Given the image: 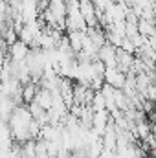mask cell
Masks as SVG:
<instances>
[{"instance_id":"2","label":"cell","mask_w":156,"mask_h":158,"mask_svg":"<svg viewBox=\"0 0 156 158\" xmlns=\"http://www.w3.org/2000/svg\"><path fill=\"white\" fill-rule=\"evenodd\" d=\"M42 28H44V24H42L40 19L28 20V22L22 24V28H20L18 33H17V37H18V40H22L24 44H28V46L31 48V46H33V40L37 39V35L42 31Z\"/></svg>"},{"instance_id":"8","label":"cell","mask_w":156,"mask_h":158,"mask_svg":"<svg viewBox=\"0 0 156 158\" xmlns=\"http://www.w3.org/2000/svg\"><path fill=\"white\" fill-rule=\"evenodd\" d=\"M37 83L35 81H28L22 85V90H20V98H22V103H30L35 99V94H37Z\"/></svg>"},{"instance_id":"6","label":"cell","mask_w":156,"mask_h":158,"mask_svg":"<svg viewBox=\"0 0 156 158\" xmlns=\"http://www.w3.org/2000/svg\"><path fill=\"white\" fill-rule=\"evenodd\" d=\"M79 11L86 22V28H92V26H99V20H97V13H96V7L90 0H79Z\"/></svg>"},{"instance_id":"4","label":"cell","mask_w":156,"mask_h":158,"mask_svg":"<svg viewBox=\"0 0 156 158\" xmlns=\"http://www.w3.org/2000/svg\"><path fill=\"white\" fill-rule=\"evenodd\" d=\"M125 79H127V74L121 72L117 66H109L103 72V83H107V85H110L114 88H121L123 83H125Z\"/></svg>"},{"instance_id":"9","label":"cell","mask_w":156,"mask_h":158,"mask_svg":"<svg viewBox=\"0 0 156 158\" xmlns=\"http://www.w3.org/2000/svg\"><path fill=\"white\" fill-rule=\"evenodd\" d=\"M51 98H53V92H50L48 88H42L40 86V88H37V94H35V99L33 101H37L44 110H48L50 105H51Z\"/></svg>"},{"instance_id":"7","label":"cell","mask_w":156,"mask_h":158,"mask_svg":"<svg viewBox=\"0 0 156 158\" xmlns=\"http://www.w3.org/2000/svg\"><path fill=\"white\" fill-rule=\"evenodd\" d=\"M109 121H110V112H109L107 109L94 110V114H92V121H90V127H92L99 136H101V134L105 132V129H107Z\"/></svg>"},{"instance_id":"10","label":"cell","mask_w":156,"mask_h":158,"mask_svg":"<svg viewBox=\"0 0 156 158\" xmlns=\"http://www.w3.org/2000/svg\"><path fill=\"white\" fill-rule=\"evenodd\" d=\"M136 28H138V33H140V35H143V37H151V35H154V26H153V20H147V19H138Z\"/></svg>"},{"instance_id":"3","label":"cell","mask_w":156,"mask_h":158,"mask_svg":"<svg viewBox=\"0 0 156 158\" xmlns=\"http://www.w3.org/2000/svg\"><path fill=\"white\" fill-rule=\"evenodd\" d=\"M116 50L112 44H109V42H105V44H101L99 48H97V59L105 64V68H109V66H117V55H116Z\"/></svg>"},{"instance_id":"1","label":"cell","mask_w":156,"mask_h":158,"mask_svg":"<svg viewBox=\"0 0 156 158\" xmlns=\"http://www.w3.org/2000/svg\"><path fill=\"white\" fill-rule=\"evenodd\" d=\"M31 114L28 110V107L22 103V105H17L11 112V116L7 118V125H9V131H11V138L17 140L18 143H24L26 140H31L30 138V125H31Z\"/></svg>"},{"instance_id":"5","label":"cell","mask_w":156,"mask_h":158,"mask_svg":"<svg viewBox=\"0 0 156 158\" xmlns=\"http://www.w3.org/2000/svg\"><path fill=\"white\" fill-rule=\"evenodd\" d=\"M28 53H30V46H28V44H24L22 40L17 39L15 42H11V44H9V50H7L6 57H7L11 63H18V61H24Z\"/></svg>"},{"instance_id":"11","label":"cell","mask_w":156,"mask_h":158,"mask_svg":"<svg viewBox=\"0 0 156 158\" xmlns=\"http://www.w3.org/2000/svg\"><path fill=\"white\" fill-rule=\"evenodd\" d=\"M90 107H92V110H101V109H105V98H103V94H101L99 90H94Z\"/></svg>"}]
</instances>
